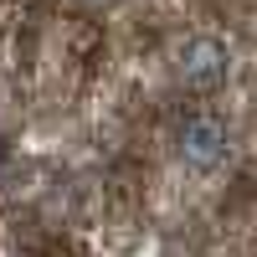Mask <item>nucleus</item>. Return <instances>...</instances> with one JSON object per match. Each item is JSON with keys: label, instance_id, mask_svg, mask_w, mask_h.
<instances>
[{"label": "nucleus", "instance_id": "7ed1b4c3", "mask_svg": "<svg viewBox=\"0 0 257 257\" xmlns=\"http://www.w3.org/2000/svg\"><path fill=\"white\" fill-rule=\"evenodd\" d=\"M82 6H113V0H82Z\"/></svg>", "mask_w": 257, "mask_h": 257}, {"label": "nucleus", "instance_id": "f03ea898", "mask_svg": "<svg viewBox=\"0 0 257 257\" xmlns=\"http://www.w3.org/2000/svg\"><path fill=\"white\" fill-rule=\"evenodd\" d=\"M175 77L190 93H211V88H221V82L231 77V52L216 36H190L175 52Z\"/></svg>", "mask_w": 257, "mask_h": 257}, {"label": "nucleus", "instance_id": "f257e3e1", "mask_svg": "<svg viewBox=\"0 0 257 257\" xmlns=\"http://www.w3.org/2000/svg\"><path fill=\"white\" fill-rule=\"evenodd\" d=\"M226 149H231V134H226V123L216 113H190L180 128H175V160L185 170H196V175H206V170H216L226 160Z\"/></svg>", "mask_w": 257, "mask_h": 257}]
</instances>
